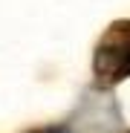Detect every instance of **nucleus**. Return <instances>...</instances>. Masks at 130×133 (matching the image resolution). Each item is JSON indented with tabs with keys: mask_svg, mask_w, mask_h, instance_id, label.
<instances>
[{
	"mask_svg": "<svg viewBox=\"0 0 130 133\" xmlns=\"http://www.w3.org/2000/svg\"><path fill=\"white\" fill-rule=\"evenodd\" d=\"M93 75L101 87H113L130 78V20H113L93 49Z\"/></svg>",
	"mask_w": 130,
	"mask_h": 133,
	"instance_id": "f257e3e1",
	"label": "nucleus"
},
{
	"mask_svg": "<svg viewBox=\"0 0 130 133\" xmlns=\"http://www.w3.org/2000/svg\"><path fill=\"white\" fill-rule=\"evenodd\" d=\"M26 133H75L72 127L67 124H49V127H35V130H26Z\"/></svg>",
	"mask_w": 130,
	"mask_h": 133,
	"instance_id": "f03ea898",
	"label": "nucleus"
},
{
	"mask_svg": "<svg viewBox=\"0 0 130 133\" xmlns=\"http://www.w3.org/2000/svg\"><path fill=\"white\" fill-rule=\"evenodd\" d=\"M127 133H130V130H127Z\"/></svg>",
	"mask_w": 130,
	"mask_h": 133,
	"instance_id": "7ed1b4c3",
	"label": "nucleus"
}]
</instances>
